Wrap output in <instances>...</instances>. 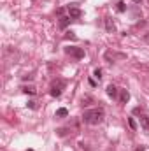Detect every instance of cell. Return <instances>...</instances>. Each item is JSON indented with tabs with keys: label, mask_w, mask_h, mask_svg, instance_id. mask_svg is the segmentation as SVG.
I'll return each instance as SVG.
<instances>
[{
	"label": "cell",
	"mask_w": 149,
	"mask_h": 151,
	"mask_svg": "<svg viewBox=\"0 0 149 151\" xmlns=\"http://www.w3.org/2000/svg\"><path fill=\"white\" fill-rule=\"evenodd\" d=\"M21 90H23L25 93H28V95H35V88H34V86H23Z\"/></svg>",
	"instance_id": "10"
},
{
	"label": "cell",
	"mask_w": 149,
	"mask_h": 151,
	"mask_svg": "<svg viewBox=\"0 0 149 151\" xmlns=\"http://www.w3.org/2000/svg\"><path fill=\"white\" fill-rule=\"evenodd\" d=\"M135 151H144V148H137Z\"/></svg>",
	"instance_id": "20"
},
{
	"label": "cell",
	"mask_w": 149,
	"mask_h": 151,
	"mask_svg": "<svg viewBox=\"0 0 149 151\" xmlns=\"http://www.w3.org/2000/svg\"><path fill=\"white\" fill-rule=\"evenodd\" d=\"M93 76H95L97 79H100V77H102V69H95V72H93Z\"/></svg>",
	"instance_id": "14"
},
{
	"label": "cell",
	"mask_w": 149,
	"mask_h": 151,
	"mask_svg": "<svg viewBox=\"0 0 149 151\" xmlns=\"http://www.w3.org/2000/svg\"><path fill=\"white\" fill-rule=\"evenodd\" d=\"M117 91H119V90H117L114 84H109V86H107V95H109L111 99H116V97H117Z\"/></svg>",
	"instance_id": "6"
},
{
	"label": "cell",
	"mask_w": 149,
	"mask_h": 151,
	"mask_svg": "<svg viewBox=\"0 0 149 151\" xmlns=\"http://www.w3.org/2000/svg\"><path fill=\"white\" fill-rule=\"evenodd\" d=\"M128 125H130V128H132V130H135V128H137V125H135L133 118H128Z\"/></svg>",
	"instance_id": "13"
},
{
	"label": "cell",
	"mask_w": 149,
	"mask_h": 151,
	"mask_svg": "<svg viewBox=\"0 0 149 151\" xmlns=\"http://www.w3.org/2000/svg\"><path fill=\"white\" fill-rule=\"evenodd\" d=\"M69 23H70V16H63V18H60V28H67Z\"/></svg>",
	"instance_id": "7"
},
{
	"label": "cell",
	"mask_w": 149,
	"mask_h": 151,
	"mask_svg": "<svg viewBox=\"0 0 149 151\" xmlns=\"http://www.w3.org/2000/svg\"><path fill=\"white\" fill-rule=\"evenodd\" d=\"M116 9H117V12H125V11H126V4H125V2H117Z\"/></svg>",
	"instance_id": "11"
},
{
	"label": "cell",
	"mask_w": 149,
	"mask_h": 151,
	"mask_svg": "<svg viewBox=\"0 0 149 151\" xmlns=\"http://www.w3.org/2000/svg\"><path fill=\"white\" fill-rule=\"evenodd\" d=\"M65 39H75V35H74V34H72V32H69V34L65 35Z\"/></svg>",
	"instance_id": "18"
},
{
	"label": "cell",
	"mask_w": 149,
	"mask_h": 151,
	"mask_svg": "<svg viewBox=\"0 0 149 151\" xmlns=\"http://www.w3.org/2000/svg\"><path fill=\"white\" fill-rule=\"evenodd\" d=\"M28 107H30V109H35L37 106H35V102H32V100H30V102H28Z\"/></svg>",
	"instance_id": "17"
},
{
	"label": "cell",
	"mask_w": 149,
	"mask_h": 151,
	"mask_svg": "<svg viewBox=\"0 0 149 151\" xmlns=\"http://www.w3.org/2000/svg\"><path fill=\"white\" fill-rule=\"evenodd\" d=\"M65 53H67V55H70V56H74V58H77V60L84 58V49H81V47H75V46L65 47Z\"/></svg>",
	"instance_id": "2"
},
{
	"label": "cell",
	"mask_w": 149,
	"mask_h": 151,
	"mask_svg": "<svg viewBox=\"0 0 149 151\" xmlns=\"http://www.w3.org/2000/svg\"><path fill=\"white\" fill-rule=\"evenodd\" d=\"M104 118H105L104 109H90V111H86L82 114V119L88 125H98V123L104 121Z\"/></svg>",
	"instance_id": "1"
},
{
	"label": "cell",
	"mask_w": 149,
	"mask_h": 151,
	"mask_svg": "<svg viewBox=\"0 0 149 151\" xmlns=\"http://www.w3.org/2000/svg\"><path fill=\"white\" fill-rule=\"evenodd\" d=\"M90 102H93L91 97H84V99H82V104H84V106H90Z\"/></svg>",
	"instance_id": "15"
},
{
	"label": "cell",
	"mask_w": 149,
	"mask_h": 151,
	"mask_svg": "<svg viewBox=\"0 0 149 151\" xmlns=\"http://www.w3.org/2000/svg\"><path fill=\"white\" fill-rule=\"evenodd\" d=\"M27 151H34V150H27Z\"/></svg>",
	"instance_id": "22"
},
{
	"label": "cell",
	"mask_w": 149,
	"mask_h": 151,
	"mask_svg": "<svg viewBox=\"0 0 149 151\" xmlns=\"http://www.w3.org/2000/svg\"><path fill=\"white\" fill-rule=\"evenodd\" d=\"M56 132H58V135H65L67 134V128H58Z\"/></svg>",
	"instance_id": "16"
},
{
	"label": "cell",
	"mask_w": 149,
	"mask_h": 151,
	"mask_svg": "<svg viewBox=\"0 0 149 151\" xmlns=\"http://www.w3.org/2000/svg\"><path fill=\"white\" fill-rule=\"evenodd\" d=\"M105 28H107V32H114V30H116L114 21H112L111 18H105Z\"/></svg>",
	"instance_id": "8"
},
{
	"label": "cell",
	"mask_w": 149,
	"mask_h": 151,
	"mask_svg": "<svg viewBox=\"0 0 149 151\" xmlns=\"http://www.w3.org/2000/svg\"><path fill=\"white\" fill-rule=\"evenodd\" d=\"M133 2H137V4H139V2H140V0H133Z\"/></svg>",
	"instance_id": "21"
},
{
	"label": "cell",
	"mask_w": 149,
	"mask_h": 151,
	"mask_svg": "<svg viewBox=\"0 0 149 151\" xmlns=\"http://www.w3.org/2000/svg\"><path fill=\"white\" fill-rule=\"evenodd\" d=\"M128 99H130V93H128L126 90H119V102H121V104H126Z\"/></svg>",
	"instance_id": "5"
},
{
	"label": "cell",
	"mask_w": 149,
	"mask_h": 151,
	"mask_svg": "<svg viewBox=\"0 0 149 151\" xmlns=\"http://www.w3.org/2000/svg\"><path fill=\"white\" fill-rule=\"evenodd\" d=\"M63 12H65V9H62V7H60V9H58V11H56V14H60V16H62V14H63Z\"/></svg>",
	"instance_id": "19"
},
{
	"label": "cell",
	"mask_w": 149,
	"mask_h": 151,
	"mask_svg": "<svg viewBox=\"0 0 149 151\" xmlns=\"http://www.w3.org/2000/svg\"><path fill=\"white\" fill-rule=\"evenodd\" d=\"M67 114H69V111H67L65 107H62V109H58V111H56V116H58V118H65Z\"/></svg>",
	"instance_id": "12"
},
{
	"label": "cell",
	"mask_w": 149,
	"mask_h": 151,
	"mask_svg": "<svg viewBox=\"0 0 149 151\" xmlns=\"http://www.w3.org/2000/svg\"><path fill=\"white\" fill-rule=\"evenodd\" d=\"M63 86H65V81H56V83L51 86V91H49V93H51L53 97H60V95H62V88H63Z\"/></svg>",
	"instance_id": "3"
},
{
	"label": "cell",
	"mask_w": 149,
	"mask_h": 151,
	"mask_svg": "<svg viewBox=\"0 0 149 151\" xmlns=\"http://www.w3.org/2000/svg\"><path fill=\"white\" fill-rule=\"evenodd\" d=\"M69 16H70V19H77V18L82 16V12H81L79 7H72V5H69Z\"/></svg>",
	"instance_id": "4"
},
{
	"label": "cell",
	"mask_w": 149,
	"mask_h": 151,
	"mask_svg": "<svg viewBox=\"0 0 149 151\" xmlns=\"http://www.w3.org/2000/svg\"><path fill=\"white\" fill-rule=\"evenodd\" d=\"M140 125H142L144 130H149V116L148 114H144V116L140 118Z\"/></svg>",
	"instance_id": "9"
}]
</instances>
